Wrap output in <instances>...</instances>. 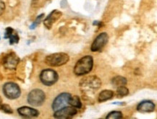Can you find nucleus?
<instances>
[{
  "instance_id": "6e6552de",
  "label": "nucleus",
  "mask_w": 157,
  "mask_h": 119,
  "mask_svg": "<svg viewBox=\"0 0 157 119\" xmlns=\"http://www.w3.org/2000/svg\"><path fill=\"white\" fill-rule=\"evenodd\" d=\"M77 108L72 106H64L54 112V117L56 118H70L77 114Z\"/></svg>"
},
{
  "instance_id": "6ab92c4d",
  "label": "nucleus",
  "mask_w": 157,
  "mask_h": 119,
  "mask_svg": "<svg viewBox=\"0 0 157 119\" xmlns=\"http://www.w3.org/2000/svg\"><path fill=\"white\" fill-rule=\"evenodd\" d=\"M123 118L122 112L120 111H112L106 116V118L108 119H120Z\"/></svg>"
},
{
  "instance_id": "b1692460",
  "label": "nucleus",
  "mask_w": 157,
  "mask_h": 119,
  "mask_svg": "<svg viewBox=\"0 0 157 119\" xmlns=\"http://www.w3.org/2000/svg\"><path fill=\"white\" fill-rule=\"evenodd\" d=\"M2 104V97L0 96V106Z\"/></svg>"
},
{
  "instance_id": "aec40b11",
  "label": "nucleus",
  "mask_w": 157,
  "mask_h": 119,
  "mask_svg": "<svg viewBox=\"0 0 157 119\" xmlns=\"http://www.w3.org/2000/svg\"><path fill=\"white\" fill-rule=\"evenodd\" d=\"M44 17V14H41V15L38 16V17H36V19L35 20V21L33 23V24L30 26V29L31 30L35 29V28L37 27L40 23H41V22L42 21V20H43Z\"/></svg>"
},
{
  "instance_id": "9d476101",
  "label": "nucleus",
  "mask_w": 157,
  "mask_h": 119,
  "mask_svg": "<svg viewBox=\"0 0 157 119\" xmlns=\"http://www.w3.org/2000/svg\"><path fill=\"white\" fill-rule=\"evenodd\" d=\"M20 61V58L15 53L11 52L7 54L2 60V64L7 69H15Z\"/></svg>"
},
{
  "instance_id": "39448f33",
  "label": "nucleus",
  "mask_w": 157,
  "mask_h": 119,
  "mask_svg": "<svg viewBox=\"0 0 157 119\" xmlns=\"http://www.w3.org/2000/svg\"><path fill=\"white\" fill-rule=\"evenodd\" d=\"M59 76L57 72L51 69H44L40 74V80L46 86H52L57 82Z\"/></svg>"
},
{
  "instance_id": "423d86ee",
  "label": "nucleus",
  "mask_w": 157,
  "mask_h": 119,
  "mask_svg": "<svg viewBox=\"0 0 157 119\" xmlns=\"http://www.w3.org/2000/svg\"><path fill=\"white\" fill-rule=\"evenodd\" d=\"M3 92L8 99L15 100L21 96V90L20 87L14 82H7L3 87Z\"/></svg>"
},
{
  "instance_id": "7ed1b4c3",
  "label": "nucleus",
  "mask_w": 157,
  "mask_h": 119,
  "mask_svg": "<svg viewBox=\"0 0 157 119\" xmlns=\"http://www.w3.org/2000/svg\"><path fill=\"white\" fill-rule=\"evenodd\" d=\"M70 56L65 53H55L50 54L45 58V63L49 66H63L69 61Z\"/></svg>"
},
{
  "instance_id": "f3484780",
  "label": "nucleus",
  "mask_w": 157,
  "mask_h": 119,
  "mask_svg": "<svg viewBox=\"0 0 157 119\" xmlns=\"http://www.w3.org/2000/svg\"><path fill=\"white\" fill-rule=\"evenodd\" d=\"M68 103H69L70 106L74 107V108H75L77 109L81 108V107H82L81 100H80V98L78 95L70 96V98L69 99V101H68Z\"/></svg>"
},
{
  "instance_id": "4be33fe9",
  "label": "nucleus",
  "mask_w": 157,
  "mask_h": 119,
  "mask_svg": "<svg viewBox=\"0 0 157 119\" xmlns=\"http://www.w3.org/2000/svg\"><path fill=\"white\" fill-rule=\"evenodd\" d=\"M5 10V4L3 0H0V16L4 13Z\"/></svg>"
},
{
  "instance_id": "4468645a",
  "label": "nucleus",
  "mask_w": 157,
  "mask_h": 119,
  "mask_svg": "<svg viewBox=\"0 0 157 119\" xmlns=\"http://www.w3.org/2000/svg\"><path fill=\"white\" fill-rule=\"evenodd\" d=\"M136 109L140 113H151L155 110V104L151 100H144L138 105Z\"/></svg>"
},
{
  "instance_id": "f8f14e48",
  "label": "nucleus",
  "mask_w": 157,
  "mask_h": 119,
  "mask_svg": "<svg viewBox=\"0 0 157 119\" xmlns=\"http://www.w3.org/2000/svg\"><path fill=\"white\" fill-rule=\"evenodd\" d=\"M17 113L20 116L24 118H33L39 115V112L36 109L30 108V107L23 106L17 109Z\"/></svg>"
},
{
  "instance_id": "f257e3e1",
  "label": "nucleus",
  "mask_w": 157,
  "mask_h": 119,
  "mask_svg": "<svg viewBox=\"0 0 157 119\" xmlns=\"http://www.w3.org/2000/svg\"><path fill=\"white\" fill-rule=\"evenodd\" d=\"M101 86V81L96 76H88L82 79L80 82V87L85 94H93Z\"/></svg>"
},
{
  "instance_id": "9b49d317",
  "label": "nucleus",
  "mask_w": 157,
  "mask_h": 119,
  "mask_svg": "<svg viewBox=\"0 0 157 119\" xmlns=\"http://www.w3.org/2000/svg\"><path fill=\"white\" fill-rule=\"evenodd\" d=\"M62 13L57 9H54L49 14V15L46 17V19L44 20V25L47 29H51L52 25L54 23H56L60 17H62Z\"/></svg>"
},
{
  "instance_id": "ddd939ff",
  "label": "nucleus",
  "mask_w": 157,
  "mask_h": 119,
  "mask_svg": "<svg viewBox=\"0 0 157 119\" xmlns=\"http://www.w3.org/2000/svg\"><path fill=\"white\" fill-rule=\"evenodd\" d=\"M5 38V39H9L10 44V45L17 44L20 41V37L19 35H18L17 31H15L13 28H12L10 27H8L6 28Z\"/></svg>"
},
{
  "instance_id": "0eeeda50",
  "label": "nucleus",
  "mask_w": 157,
  "mask_h": 119,
  "mask_svg": "<svg viewBox=\"0 0 157 119\" xmlns=\"http://www.w3.org/2000/svg\"><path fill=\"white\" fill-rule=\"evenodd\" d=\"M109 41V35L108 34L104 32V33H100L97 37L95 38L92 45L90 46V51L92 52H98L101 51L103 49L104 46Z\"/></svg>"
},
{
  "instance_id": "a211bd4d",
  "label": "nucleus",
  "mask_w": 157,
  "mask_h": 119,
  "mask_svg": "<svg viewBox=\"0 0 157 119\" xmlns=\"http://www.w3.org/2000/svg\"><path fill=\"white\" fill-rule=\"evenodd\" d=\"M128 94H129V90L125 86L118 87L117 89L116 95L117 98H123V97H125L128 95Z\"/></svg>"
},
{
  "instance_id": "20e7f679",
  "label": "nucleus",
  "mask_w": 157,
  "mask_h": 119,
  "mask_svg": "<svg viewBox=\"0 0 157 119\" xmlns=\"http://www.w3.org/2000/svg\"><path fill=\"white\" fill-rule=\"evenodd\" d=\"M46 95L40 89H34L29 92L28 95V102L32 106H41L45 102Z\"/></svg>"
},
{
  "instance_id": "2eb2a0df",
  "label": "nucleus",
  "mask_w": 157,
  "mask_h": 119,
  "mask_svg": "<svg viewBox=\"0 0 157 119\" xmlns=\"http://www.w3.org/2000/svg\"><path fill=\"white\" fill-rule=\"evenodd\" d=\"M114 95V92L111 90H104L101 91L98 95V101L99 102H103L113 98Z\"/></svg>"
},
{
  "instance_id": "1a4fd4ad",
  "label": "nucleus",
  "mask_w": 157,
  "mask_h": 119,
  "mask_svg": "<svg viewBox=\"0 0 157 119\" xmlns=\"http://www.w3.org/2000/svg\"><path fill=\"white\" fill-rule=\"evenodd\" d=\"M70 96H71V94L68 93V92H63V93L59 94L57 98L54 99L53 103H52L53 110L56 111V110L69 105L68 101H69Z\"/></svg>"
},
{
  "instance_id": "5701e85b",
  "label": "nucleus",
  "mask_w": 157,
  "mask_h": 119,
  "mask_svg": "<svg viewBox=\"0 0 157 119\" xmlns=\"http://www.w3.org/2000/svg\"><path fill=\"white\" fill-rule=\"evenodd\" d=\"M93 24H94V25H96V26H98V27H101V26L102 25V22L94 21Z\"/></svg>"
},
{
  "instance_id": "f03ea898",
  "label": "nucleus",
  "mask_w": 157,
  "mask_h": 119,
  "mask_svg": "<svg viewBox=\"0 0 157 119\" xmlns=\"http://www.w3.org/2000/svg\"><path fill=\"white\" fill-rule=\"evenodd\" d=\"M94 66V58L87 55L78 60L74 67V73L77 76L86 75L91 72Z\"/></svg>"
},
{
  "instance_id": "412c9836",
  "label": "nucleus",
  "mask_w": 157,
  "mask_h": 119,
  "mask_svg": "<svg viewBox=\"0 0 157 119\" xmlns=\"http://www.w3.org/2000/svg\"><path fill=\"white\" fill-rule=\"evenodd\" d=\"M0 110L2 111H3L5 113H8V114H12L13 113V109L11 108V107L9 106V105L7 104H2L0 106Z\"/></svg>"
},
{
  "instance_id": "dca6fc26",
  "label": "nucleus",
  "mask_w": 157,
  "mask_h": 119,
  "mask_svg": "<svg viewBox=\"0 0 157 119\" xmlns=\"http://www.w3.org/2000/svg\"><path fill=\"white\" fill-rule=\"evenodd\" d=\"M112 83L114 87H118L120 86H125L128 83V81H127V79L124 76H116L112 78Z\"/></svg>"
}]
</instances>
